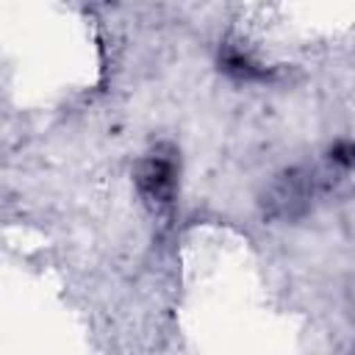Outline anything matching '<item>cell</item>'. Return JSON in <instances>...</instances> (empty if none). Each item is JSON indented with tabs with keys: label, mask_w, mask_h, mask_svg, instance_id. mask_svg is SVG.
<instances>
[{
	"label": "cell",
	"mask_w": 355,
	"mask_h": 355,
	"mask_svg": "<svg viewBox=\"0 0 355 355\" xmlns=\"http://www.w3.org/2000/svg\"><path fill=\"white\" fill-rule=\"evenodd\" d=\"M178 183V166L169 153L153 150L136 166V186L141 197L153 205H169Z\"/></svg>",
	"instance_id": "6da1fadb"
}]
</instances>
